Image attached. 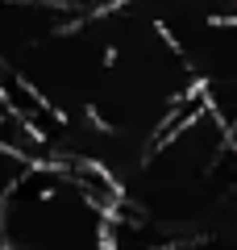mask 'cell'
Here are the masks:
<instances>
[{
	"label": "cell",
	"instance_id": "cell-2",
	"mask_svg": "<svg viewBox=\"0 0 237 250\" xmlns=\"http://www.w3.org/2000/svg\"><path fill=\"white\" fill-rule=\"evenodd\" d=\"M67 4L79 13V17H92V13H108V9H117V4H125V0H67Z\"/></svg>",
	"mask_w": 237,
	"mask_h": 250
},
{
	"label": "cell",
	"instance_id": "cell-1",
	"mask_svg": "<svg viewBox=\"0 0 237 250\" xmlns=\"http://www.w3.org/2000/svg\"><path fill=\"white\" fill-rule=\"evenodd\" d=\"M179 50L187 54L200 83H237V17H212Z\"/></svg>",
	"mask_w": 237,
	"mask_h": 250
},
{
	"label": "cell",
	"instance_id": "cell-3",
	"mask_svg": "<svg viewBox=\"0 0 237 250\" xmlns=\"http://www.w3.org/2000/svg\"><path fill=\"white\" fill-rule=\"evenodd\" d=\"M225 13H233V17H237V0H225Z\"/></svg>",
	"mask_w": 237,
	"mask_h": 250
},
{
	"label": "cell",
	"instance_id": "cell-5",
	"mask_svg": "<svg viewBox=\"0 0 237 250\" xmlns=\"http://www.w3.org/2000/svg\"><path fill=\"white\" fill-rule=\"evenodd\" d=\"M4 108H9V104H4V96H0V113H4Z\"/></svg>",
	"mask_w": 237,
	"mask_h": 250
},
{
	"label": "cell",
	"instance_id": "cell-4",
	"mask_svg": "<svg viewBox=\"0 0 237 250\" xmlns=\"http://www.w3.org/2000/svg\"><path fill=\"white\" fill-rule=\"evenodd\" d=\"M42 4H67V0H42Z\"/></svg>",
	"mask_w": 237,
	"mask_h": 250
}]
</instances>
